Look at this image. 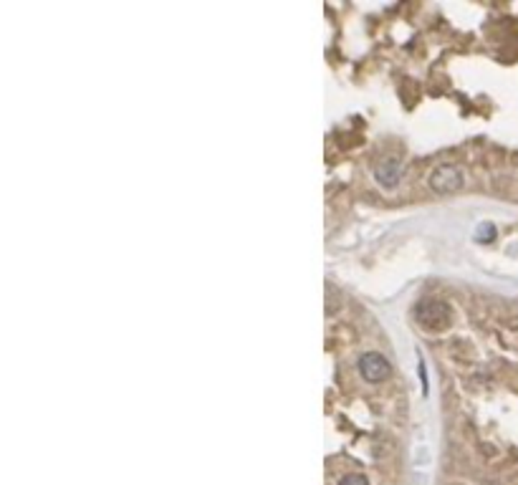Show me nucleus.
<instances>
[{"mask_svg": "<svg viewBox=\"0 0 518 485\" xmlns=\"http://www.w3.org/2000/svg\"><path fill=\"white\" fill-rule=\"evenodd\" d=\"M415 319L420 321L425 329H430V331H440V329H445V326H448L450 311H448V306L442 304V301L425 298V301H420V304L415 306Z\"/></svg>", "mask_w": 518, "mask_h": 485, "instance_id": "1", "label": "nucleus"}, {"mask_svg": "<svg viewBox=\"0 0 518 485\" xmlns=\"http://www.w3.org/2000/svg\"><path fill=\"white\" fill-rule=\"evenodd\" d=\"M465 185V174L458 165H440L430 172V188L440 195L458 192Z\"/></svg>", "mask_w": 518, "mask_h": 485, "instance_id": "2", "label": "nucleus"}, {"mask_svg": "<svg viewBox=\"0 0 518 485\" xmlns=\"http://www.w3.org/2000/svg\"><path fill=\"white\" fill-rule=\"evenodd\" d=\"M359 375L369 384H379V381H385L387 377L392 375V364H390L385 354L367 352L359 356Z\"/></svg>", "mask_w": 518, "mask_h": 485, "instance_id": "3", "label": "nucleus"}, {"mask_svg": "<svg viewBox=\"0 0 518 485\" xmlns=\"http://www.w3.org/2000/svg\"><path fill=\"white\" fill-rule=\"evenodd\" d=\"M374 180L382 185V188L392 190L399 185V180H402V162L394 160V157H390V160L379 162V167L374 170Z\"/></svg>", "mask_w": 518, "mask_h": 485, "instance_id": "4", "label": "nucleus"}, {"mask_svg": "<svg viewBox=\"0 0 518 485\" xmlns=\"http://www.w3.org/2000/svg\"><path fill=\"white\" fill-rule=\"evenodd\" d=\"M339 485H369V480L365 475H359V472H349V475H344L339 480Z\"/></svg>", "mask_w": 518, "mask_h": 485, "instance_id": "5", "label": "nucleus"}]
</instances>
